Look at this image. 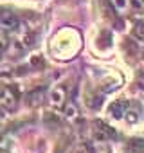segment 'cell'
Listing matches in <instances>:
<instances>
[{
	"mask_svg": "<svg viewBox=\"0 0 144 153\" xmlns=\"http://www.w3.org/2000/svg\"><path fill=\"white\" fill-rule=\"evenodd\" d=\"M0 106L6 112H13L18 106V92L9 85H0Z\"/></svg>",
	"mask_w": 144,
	"mask_h": 153,
	"instance_id": "obj_1",
	"label": "cell"
},
{
	"mask_svg": "<svg viewBox=\"0 0 144 153\" xmlns=\"http://www.w3.org/2000/svg\"><path fill=\"white\" fill-rule=\"evenodd\" d=\"M18 27H20V20L13 11L0 9V29L9 33V31H16Z\"/></svg>",
	"mask_w": 144,
	"mask_h": 153,
	"instance_id": "obj_2",
	"label": "cell"
},
{
	"mask_svg": "<svg viewBox=\"0 0 144 153\" xmlns=\"http://www.w3.org/2000/svg\"><path fill=\"white\" fill-rule=\"evenodd\" d=\"M16 43L22 47V49H29L36 43V33L31 29V27H25V25H20L18 27V40Z\"/></svg>",
	"mask_w": 144,
	"mask_h": 153,
	"instance_id": "obj_3",
	"label": "cell"
},
{
	"mask_svg": "<svg viewBox=\"0 0 144 153\" xmlns=\"http://www.w3.org/2000/svg\"><path fill=\"white\" fill-rule=\"evenodd\" d=\"M94 133H96V139L101 140V142H108L112 139H117V133L114 131V128H110L108 124L101 123V121H96L94 123Z\"/></svg>",
	"mask_w": 144,
	"mask_h": 153,
	"instance_id": "obj_4",
	"label": "cell"
},
{
	"mask_svg": "<svg viewBox=\"0 0 144 153\" xmlns=\"http://www.w3.org/2000/svg\"><path fill=\"white\" fill-rule=\"evenodd\" d=\"M65 101H67V90H65L63 87H56V88L50 90V94H49V103H50V106L61 108V106H65Z\"/></svg>",
	"mask_w": 144,
	"mask_h": 153,
	"instance_id": "obj_5",
	"label": "cell"
},
{
	"mask_svg": "<svg viewBox=\"0 0 144 153\" xmlns=\"http://www.w3.org/2000/svg\"><path fill=\"white\" fill-rule=\"evenodd\" d=\"M130 105H131V103H128V101H115V103H112V106H110L112 117H114V119H124V115H126Z\"/></svg>",
	"mask_w": 144,
	"mask_h": 153,
	"instance_id": "obj_6",
	"label": "cell"
},
{
	"mask_svg": "<svg viewBox=\"0 0 144 153\" xmlns=\"http://www.w3.org/2000/svg\"><path fill=\"white\" fill-rule=\"evenodd\" d=\"M45 99H47L45 88H36V90H33V92L27 96V103H29V106H40Z\"/></svg>",
	"mask_w": 144,
	"mask_h": 153,
	"instance_id": "obj_7",
	"label": "cell"
},
{
	"mask_svg": "<svg viewBox=\"0 0 144 153\" xmlns=\"http://www.w3.org/2000/svg\"><path fill=\"white\" fill-rule=\"evenodd\" d=\"M139 117H140V112H139V108H137V106L133 108V105H130V108H128V112H126L124 119H126L130 124H135V123H139Z\"/></svg>",
	"mask_w": 144,
	"mask_h": 153,
	"instance_id": "obj_8",
	"label": "cell"
},
{
	"mask_svg": "<svg viewBox=\"0 0 144 153\" xmlns=\"http://www.w3.org/2000/svg\"><path fill=\"white\" fill-rule=\"evenodd\" d=\"M133 33H135L137 38L144 40V18H140V20L135 22V25H133Z\"/></svg>",
	"mask_w": 144,
	"mask_h": 153,
	"instance_id": "obj_9",
	"label": "cell"
},
{
	"mask_svg": "<svg viewBox=\"0 0 144 153\" xmlns=\"http://www.w3.org/2000/svg\"><path fill=\"white\" fill-rule=\"evenodd\" d=\"M130 149H131V151H140V149H144V140H142V139H131V140H130Z\"/></svg>",
	"mask_w": 144,
	"mask_h": 153,
	"instance_id": "obj_10",
	"label": "cell"
},
{
	"mask_svg": "<svg viewBox=\"0 0 144 153\" xmlns=\"http://www.w3.org/2000/svg\"><path fill=\"white\" fill-rule=\"evenodd\" d=\"M110 2H112V6H114L115 11L124 13V9H126V0H110Z\"/></svg>",
	"mask_w": 144,
	"mask_h": 153,
	"instance_id": "obj_11",
	"label": "cell"
},
{
	"mask_svg": "<svg viewBox=\"0 0 144 153\" xmlns=\"http://www.w3.org/2000/svg\"><path fill=\"white\" fill-rule=\"evenodd\" d=\"M131 6H133L135 11L144 13V0H131Z\"/></svg>",
	"mask_w": 144,
	"mask_h": 153,
	"instance_id": "obj_12",
	"label": "cell"
},
{
	"mask_svg": "<svg viewBox=\"0 0 144 153\" xmlns=\"http://www.w3.org/2000/svg\"><path fill=\"white\" fill-rule=\"evenodd\" d=\"M0 153H9V140L0 139Z\"/></svg>",
	"mask_w": 144,
	"mask_h": 153,
	"instance_id": "obj_13",
	"label": "cell"
},
{
	"mask_svg": "<svg viewBox=\"0 0 144 153\" xmlns=\"http://www.w3.org/2000/svg\"><path fill=\"white\" fill-rule=\"evenodd\" d=\"M72 153H90V151H88V148H87V146H78Z\"/></svg>",
	"mask_w": 144,
	"mask_h": 153,
	"instance_id": "obj_14",
	"label": "cell"
},
{
	"mask_svg": "<svg viewBox=\"0 0 144 153\" xmlns=\"http://www.w3.org/2000/svg\"><path fill=\"white\" fill-rule=\"evenodd\" d=\"M139 87L144 88V70H140V74H139Z\"/></svg>",
	"mask_w": 144,
	"mask_h": 153,
	"instance_id": "obj_15",
	"label": "cell"
},
{
	"mask_svg": "<svg viewBox=\"0 0 144 153\" xmlns=\"http://www.w3.org/2000/svg\"><path fill=\"white\" fill-rule=\"evenodd\" d=\"M67 115H68V117L74 115V108H72V106H68V108H67Z\"/></svg>",
	"mask_w": 144,
	"mask_h": 153,
	"instance_id": "obj_16",
	"label": "cell"
},
{
	"mask_svg": "<svg viewBox=\"0 0 144 153\" xmlns=\"http://www.w3.org/2000/svg\"><path fill=\"white\" fill-rule=\"evenodd\" d=\"M0 56H2V43H0Z\"/></svg>",
	"mask_w": 144,
	"mask_h": 153,
	"instance_id": "obj_17",
	"label": "cell"
}]
</instances>
